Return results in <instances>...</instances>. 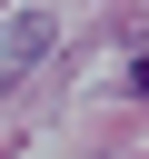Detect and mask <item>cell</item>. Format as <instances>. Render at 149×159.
<instances>
[{"label": "cell", "instance_id": "cell-1", "mask_svg": "<svg viewBox=\"0 0 149 159\" xmlns=\"http://www.w3.org/2000/svg\"><path fill=\"white\" fill-rule=\"evenodd\" d=\"M129 89H139V99H149V60H139V70H129Z\"/></svg>", "mask_w": 149, "mask_h": 159}]
</instances>
